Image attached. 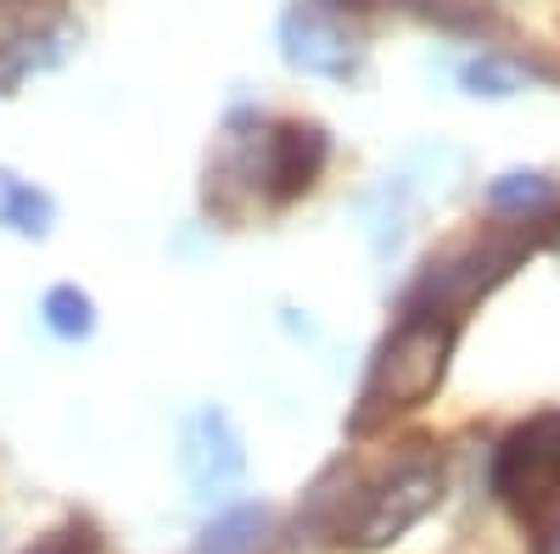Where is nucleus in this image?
<instances>
[{
	"mask_svg": "<svg viewBox=\"0 0 560 554\" xmlns=\"http://www.w3.org/2000/svg\"><path fill=\"white\" fill-rule=\"evenodd\" d=\"M448 347H454L448 314L404 308L398 331L382 342L376 364H370V376H364V392H359V409H353V432H376L382 421H393V414L427 403L443 381V369H448Z\"/></svg>",
	"mask_w": 560,
	"mask_h": 554,
	"instance_id": "1",
	"label": "nucleus"
},
{
	"mask_svg": "<svg viewBox=\"0 0 560 554\" xmlns=\"http://www.w3.org/2000/svg\"><path fill=\"white\" fill-rule=\"evenodd\" d=\"M493 493L533 532H560V414H538L504 437L493 459Z\"/></svg>",
	"mask_w": 560,
	"mask_h": 554,
	"instance_id": "2",
	"label": "nucleus"
},
{
	"mask_svg": "<svg viewBox=\"0 0 560 554\" xmlns=\"http://www.w3.org/2000/svg\"><path fill=\"white\" fill-rule=\"evenodd\" d=\"M438 504H443V471L432 459H409V465L387 471L376 487H364L359 510L342 516L337 538L353 549H382V543L404 538L415 521H427Z\"/></svg>",
	"mask_w": 560,
	"mask_h": 554,
	"instance_id": "3",
	"label": "nucleus"
},
{
	"mask_svg": "<svg viewBox=\"0 0 560 554\" xmlns=\"http://www.w3.org/2000/svg\"><path fill=\"white\" fill-rule=\"evenodd\" d=\"M325 157H331V141L319 123H275L253 157V179L269 202H292L319 179Z\"/></svg>",
	"mask_w": 560,
	"mask_h": 554,
	"instance_id": "4",
	"label": "nucleus"
},
{
	"mask_svg": "<svg viewBox=\"0 0 560 554\" xmlns=\"http://www.w3.org/2000/svg\"><path fill=\"white\" fill-rule=\"evenodd\" d=\"M179 443H185V453H179L185 459V476H191V487L202 498L224 493L230 482H242L247 453H242V437H236V426H230V414H219V409L191 414Z\"/></svg>",
	"mask_w": 560,
	"mask_h": 554,
	"instance_id": "5",
	"label": "nucleus"
},
{
	"mask_svg": "<svg viewBox=\"0 0 560 554\" xmlns=\"http://www.w3.org/2000/svg\"><path fill=\"white\" fill-rule=\"evenodd\" d=\"M287 57L303 73H331V79H348V68H353L348 39L337 28H325L314 12H292L287 17Z\"/></svg>",
	"mask_w": 560,
	"mask_h": 554,
	"instance_id": "6",
	"label": "nucleus"
},
{
	"mask_svg": "<svg viewBox=\"0 0 560 554\" xmlns=\"http://www.w3.org/2000/svg\"><path fill=\"white\" fill-rule=\"evenodd\" d=\"M264 532H269V516L264 504H236V510H224L191 554H258L264 549Z\"/></svg>",
	"mask_w": 560,
	"mask_h": 554,
	"instance_id": "7",
	"label": "nucleus"
},
{
	"mask_svg": "<svg viewBox=\"0 0 560 554\" xmlns=\"http://www.w3.org/2000/svg\"><path fill=\"white\" fill-rule=\"evenodd\" d=\"M51 219H57V208H51V197H45L39 185L0 168V224L18 229V236H45Z\"/></svg>",
	"mask_w": 560,
	"mask_h": 554,
	"instance_id": "8",
	"label": "nucleus"
},
{
	"mask_svg": "<svg viewBox=\"0 0 560 554\" xmlns=\"http://www.w3.org/2000/svg\"><path fill=\"white\" fill-rule=\"evenodd\" d=\"M39 314H45V326H51L62 342H84L90 331H96V303H90L79 286H51Z\"/></svg>",
	"mask_w": 560,
	"mask_h": 554,
	"instance_id": "9",
	"label": "nucleus"
},
{
	"mask_svg": "<svg viewBox=\"0 0 560 554\" xmlns=\"http://www.w3.org/2000/svg\"><path fill=\"white\" fill-rule=\"evenodd\" d=\"M465 84H471L477 96H510V90H516V73L499 68V62H471L465 68Z\"/></svg>",
	"mask_w": 560,
	"mask_h": 554,
	"instance_id": "10",
	"label": "nucleus"
},
{
	"mask_svg": "<svg viewBox=\"0 0 560 554\" xmlns=\"http://www.w3.org/2000/svg\"><path fill=\"white\" fill-rule=\"evenodd\" d=\"M28 554H96V538H90V527H62L51 538H39Z\"/></svg>",
	"mask_w": 560,
	"mask_h": 554,
	"instance_id": "11",
	"label": "nucleus"
}]
</instances>
